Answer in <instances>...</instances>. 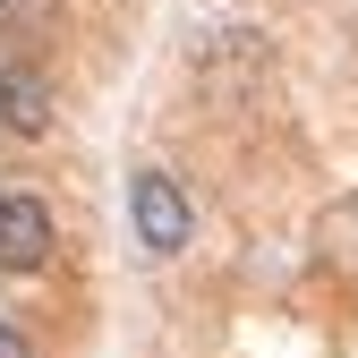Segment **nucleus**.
Wrapping results in <instances>:
<instances>
[{"label": "nucleus", "mask_w": 358, "mask_h": 358, "mask_svg": "<svg viewBox=\"0 0 358 358\" xmlns=\"http://www.w3.org/2000/svg\"><path fill=\"white\" fill-rule=\"evenodd\" d=\"M128 231H137V248L145 256H179L188 248V231H196V213H188V196H179V179L171 171H128Z\"/></svg>", "instance_id": "1"}, {"label": "nucleus", "mask_w": 358, "mask_h": 358, "mask_svg": "<svg viewBox=\"0 0 358 358\" xmlns=\"http://www.w3.org/2000/svg\"><path fill=\"white\" fill-rule=\"evenodd\" d=\"M0 358H34V341H26L17 324H0Z\"/></svg>", "instance_id": "4"}, {"label": "nucleus", "mask_w": 358, "mask_h": 358, "mask_svg": "<svg viewBox=\"0 0 358 358\" xmlns=\"http://www.w3.org/2000/svg\"><path fill=\"white\" fill-rule=\"evenodd\" d=\"M52 77H43L34 60H0V128H9V137H43V128H52Z\"/></svg>", "instance_id": "3"}, {"label": "nucleus", "mask_w": 358, "mask_h": 358, "mask_svg": "<svg viewBox=\"0 0 358 358\" xmlns=\"http://www.w3.org/2000/svg\"><path fill=\"white\" fill-rule=\"evenodd\" d=\"M52 256H60V231H52V213H43V196L0 179V273H43Z\"/></svg>", "instance_id": "2"}]
</instances>
